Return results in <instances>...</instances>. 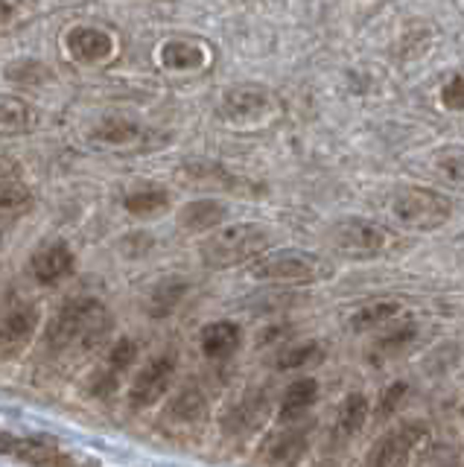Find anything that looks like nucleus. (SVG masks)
<instances>
[{
	"mask_svg": "<svg viewBox=\"0 0 464 467\" xmlns=\"http://www.w3.org/2000/svg\"><path fill=\"white\" fill-rule=\"evenodd\" d=\"M111 330V313L97 298H74L65 304L47 325V345L56 354L67 350H91Z\"/></svg>",
	"mask_w": 464,
	"mask_h": 467,
	"instance_id": "f257e3e1",
	"label": "nucleus"
},
{
	"mask_svg": "<svg viewBox=\"0 0 464 467\" xmlns=\"http://www.w3.org/2000/svg\"><path fill=\"white\" fill-rule=\"evenodd\" d=\"M269 245H272L269 228L254 225V223H240V225L213 231L211 237L199 245V254L208 269H231L257 254H263Z\"/></svg>",
	"mask_w": 464,
	"mask_h": 467,
	"instance_id": "f03ea898",
	"label": "nucleus"
},
{
	"mask_svg": "<svg viewBox=\"0 0 464 467\" xmlns=\"http://www.w3.org/2000/svg\"><path fill=\"white\" fill-rule=\"evenodd\" d=\"M449 213H453L449 199L435 193L429 187H403L400 193L391 199V216L409 231L441 228L449 219Z\"/></svg>",
	"mask_w": 464,
	"mask_h": 467,
	"instance_id": "7ed1b4c3",
	"label": "nucleus"
},
{
	"mask_svg": "<svg viewBox=\"0 0 464 467\" xmlns=\"http://www.w3.org/2000/svg\"><path fill=\"white\" fill-rule=\"evenodd\" d=\"M252 275L254 281H266V284H315L330 275V266L315 254L281 252V254L260 257Z\"/></svg>",
	"mask_w": 464,
	"mask_h": 467,
	"instance_id": "20e7f679",
	"label": "nucleus"
},
{
	"mask_svg": "<svg viewBox=\"0 0 464 467\" xmlns=\"http://www.w3.org/2000/svg\"><path fill=\"white\" fill-rule=\"evenodd\" d=\"M330 240L347 257H376L388 245V231L371 219L351 216L330 228Z\"/></svg>",
	"mask_w": 464,
	"mask_h": 467,
	"instance_id": "39448f33",
	"label": "nucleus"
},
{
	"mask_svg": "<svg viewBox=\"0 0 464 467\" xmlns=\"http://www.w3.org/2000/svg\"><path fill=\"white\" fill-rule=\"evenodd\" d=\"M172 377H176V357H170V354L152 357L138 371L132 389H129V403H132V409H147L161 400L172 386Z\"/></svg>",
	"mask_w": 464,
	"mask_h": 467,
	"instance_id": "423d86ee",
	"label": "nucleus"
},
{
	"mask_svg": "<svg viewBox=\"0 0 464 467\" xmlns=\"http://www.w3.org/2000/svg\"><path fill=\"white\" fill-rule=\"evenodd\" d=\"M427 438L420 423H403V427L386 432L366 459V467H403L415 452V447Z\"/></svg>",
	"mask_w": 464,
	"mask_h": 467,
	"instance_id": "0eeeda50",
	"label": "nucleus"
},
{
	"mask_svg": "<svg viewBox=\"0 0 464 467\" xmlns=\"http://www.w3.org/2000/svg\"><path fill=\"white\" fill-rule=\"evenodd\" d=\"M164 423L176 435H196L208 423V400L199 389H181L164 409Z\"/></svg>",
	"mask_w": 464,
	"mask_h": 467,
	"instance_id": "6e6552de",
	"label": "nucleus"
},
{
	"mask_svg": "<svg viewBox=\"0 0 464 467\" xmlns=\"http://www.w3.org/2000/svg\"><path fill=\"white\" fill-rule=\"evenodd\" d=\"M272 109V97L263 88H231L222 99V114L231 123H254Z\"/></svg>",
	"mask_w": 464,
	"mask_h": 467,
	"instance_id": "1a4fd4ad",
	"label": "nucleus"
},
{
	"mask_svg": "<svg viewBox=\"0 0 464 467\" xmlns=\"http://www.w3.org/2000/svg\"><path fill=\"white\" fill-rule=\"evenodd\" d=\"M67 50L77 62L97 65L114 53V38L99 26H77L67 33Z\"/></svg>",
	"mask_w": 464,
	"mask_h": 467,
	"instance_id": "9d476101",
	"label": "nucleus"
},
{
	"mask_svg": "<svg viewBox=\"0 0 464 467\" xmlns=\"http://www.w3.org/2000/svg\"><path fill=\"white\" fill-rule=\"evenodd\" d=\"M38 327V310L33 304H15L12 310L0 316V348L18 350L33 339Z\"/></svg>",
	"mask_w": 464,
	"mask_h": 467,
	"instance_id": "9b49d317",
	"label": "nucleus"
},
{
	"mask_svg": "<svg viewBox=\"0 0 464 467\" xmlns=\"http://www.w3.org/2000/svg\"><path fill=\"white\" fill-rule=\"evenodd\" d=\"M74 269V252L67 243H53L33 257V275L38 284H59Z\"/></svg>",
	"mask_w": 464,
	"mask_h": 467,
	"instance_id": "f8f14e48",
	"label": "nucleus"
},
{
	"mask_svg": "<svg viewBox=\"0 0 464 467\" xmlns=\"http://www.w3.org/2000/svg\"><path fill=\"white\" fill-rule=\"evenodd\" d=\"M242 342V330L234 321H213L201 330V354L208 359H228L237 354Z\"/></svg>",
	"mask_w": 464,
	"mask_h": 467,
	"instance_id": "ddd939ff",
	"label": "nucleus"
},
{
	"mask_svg": "<svg viewBox=\"0 0 464 467\" xmlns=\"http://www.w3.org/2000/svg\"><path fill=\"white\" fill-rule=\"evenodd\" d=\"M318 400V383L313 377H301L295 383H289L281 400V420L284 423H295L301 415H307V409Z\"/></svg>",
	"mask_w": 464,
	"mask_h": 467,
	"instance_id": "4468645a",
	"label": "nucleus"
},
{
	"mask_svg": "<svg viewBox=\"0 0 464 467\" xmlns=\"http://www.w3.org/2000/svg\"><path fill=\"white\" fill-rule=\"evenodd\" d=\"M304 450H307V435H304V430H284L269 438L266 462L272 467H293L304 456Z\"/></svg>",
	"mask_w": 464,
	"mask_h": 467,
	"instance_id": "2eb2a0df",
	"label": "nucleus"
},
{
	"mask_svg": "<svg viewBox=\"0 0 464 467\" xmlns=\"http://www.w3.org/2000/svg\"><path fill=\"white\" fill-rule=\"evenodd\" d=\"M0 450L12 452V456H18L30 464H38V467H50V464H59L62 456L59 450H56L50 441H41V438H0Z\"/></svg>",
	"mask_w": 464,
	"mask_h": 467,
	"instance_id": "dca6fc26",
	"label": "nucleus"
},
{
	"mask_svg": "<svg viewBox=\"0 0 464 467\" xmlns=\"http://www.w3.org/2000/svg\"><path fill=\"white\" fill-rule=\"evenodd\" d=\"M228 216V208L222 202H213V199H199L184 204V211L179 213V223L187 231H213L216 225L222 223Z\"/></svg>",
	"mask_w": 464,
	"mask_h": 467,
	"instance_id": "f3484780",
	"label": "nucleus"
},
{
	"mask_svg": "<svg viewBox=\"0 0 464 467\" xmlns=\"http://www.w3.org/2000/svg\"><path fill=\"white\" fill-rule=\"evenodd\" d=\"M161 62L170 70H199L208 65V50L196 41H167L161 47Z\"/></svg>",
	"mask_w": 464,
	"mask_h": 467,
	"instance_id": "a211bd4d",
	"label": "nucleus"
},
{
	"mask_svg": "<svg viewBox=\"0 0 464 467\" xmlns=\"http://www.w3.org/2000/svg\"><path fill=\"white\" fill-rule=\"evenodd\" d=\"M368 420V398L366 394H347V398L342 400L339 412H336V432L339 438H354L362 432V427H366Z\"/></svg>",
	"mask_w": 464,
	"mask_h": 467,
	"instance_id": "6ab92c4d",
	"label": "nucleus"
},
{
	"mask_svg": "<svg viewBox=\"0 0 464 467\" xmlns=\"http://www.w3.org/2000/svg\"><path fill=\"white\" fill-rule=\"evenodd\" d=\"M432 167L441 179L464 190V146H444L432 155Z\"/></svg>",
	"mask_w": 464,
	"mask_h": 467,
	"instance_id": "aec40b11",
	"label": "nucleus"
},
{
	"mask_svg": "<svg viewBox=\"0 0 464 467\" xmlns=\"http://www.w3.org/2000/svg\"><path fill=\"white\" fill-rule=\"evenodd\" d=\"M395 316H400V304L397 301H374V304L359 306V310L351 316V327L354 330L380 327V325H388Z\"/></svg>",
	"mask_w": 464,
	"mask_h": 467,
	"instance_id": "412c9836",
	"label": "nucleus"
},
{
	"mask_svg": "<svg viewBox=\"0 0 464 467\" xmlns=\"http://www.w3.org/2000/svg\"><path fill=\"white\" fill-rule=\"evenodd\" d=\"M184 292H187V284L176 281V277H170V281H164L161 286H155V292L150 296V316H155V318L170 316L179 306V301L184 298Z\"/></svg>",
	"mask_w": 464,
	"mask_h": 467,
	"instance_id": "4be33fe9",
	"label": "nucleus"
},
{
	"mask_svg": "<svg viewBox=\"0 0 464 467\" xmlns=\"http://www.w3.org/2000/svg\"><path fill=\"white\" fill-rule=\"evenodd\" d=\"M33 126V109L21 99L0 97V131H26Z\"/></svg>",
	"mask_w": 464,
	"mask_h": 467,
	"instance_id": "5701e85b",
	"label": "nucleus"
},
{
	"mask_svg": "<svg viewBox=\"0 0 464 467\" xmlns=\"http://www.w3.org/2000/svg\"><path fill=\"white\" fill-rule=\"evenodd\" d=\"M167 204H170L167 190H140V193H132L126 199V211L135 216H158L167 211Z\"/></svg>",
	"mask_w": 464,
	"mask_h": 467,
	"instance_id": "b1692460",
	"label": "nucleus"
},
{
	"mask_svg": "<svg viewBox=\"0 0 464 467\" xmlns=\"http://www.w3.org/2000/svg\"><path fill=\"white\" fill-rule=\"evenodd\" d=\"M30 208H33V196H30V190H26V184L12 182L0 190V216L4 219H15Z\"/></svg>",
	"mask_w": 464,
	"mask_h": 467,
	"instance_id": "393cba45",
	"label": "nucleus"
},
{
	"mask_svg": "<svg viewBox=\"0 0 464 467\" xmlns=\"http://www.w3.org/2000/svg\"><path fill=\"white\" fill-rule=\"evenodd\" d=\"M263 415H266V400H249L228 415L225 427H228V432H252L257 423L263 420Z\"/></svg>",
	"mask_w": 464,
	"mask_h": 467,
	"instance_id": "a878e982",
	"label": "nucleus"
},
{
	"mask_svg": "<svg viewBox=\"0 0 464 467\" xmlns=\"http://www.w3.org/2000/svg\"><path fill=\"white\" fill-rule=\"evenodd\" d=\"M138 135H140V129L135 123H129V120H106L94 131V138L99 143H111V146L132 143V140H138Z\"/></svg>",
	"mask_w": 464,
	"mask_h": 467,
	"instance_id": "bb28decb",
	"label": "nucleus"
},
{
	"mask_svg": "<svg viewBox=\"0 0 464 467\" xmlns=\"http://www.w3.org/2000/svg\"><path fill=\"white\" fill-rule=\"evenodd\" d=\"M318 357H322V345H318V342H307V345H298V348H286L284 354L278 357V368L281 371L304 368V365H310Z\"/></svg>",
	"mask_w": 464,
	"mask_h": 467,
	"instance_id": "cd10ccee",
	"label": "nucleus"
},
{
	"mask_svg": "<svg viewBox=\"0 0 464 467\" xmlns=\"http://www.w3.org/2000/svg\"><path fill=\"white\" fill-rule=\"evenodd\" d=\"M135 359H138V345L132 339H120L108 354V368H111V374L126 371Z\"/></svg>",
	"mask_w": 464,
	"mask_h": 467,
	"instance_id": "c85d7f7f",
	"label": "nucleus"
},
{
	"mask_svg": "<svg viewBox=\"0 0 464 467\" xmlns=\"http://www.w3.org/2000/svg\"><path fill=\"white\" fill-rule=\"evenodd\" d=\"M420 467H459V452L447 444L429 447L424 456H420Z\"/></svg>",
	"mask_w": 464,
	"mask_h": 467,
	"instance_id": "c756f323",
	"label": "nucleus"
},
{
	"mask_svg": "<svg viewBox=\"0 0 464 467\" xmlns=\"http://www.w3.org/2000/svg\"><path fill=\"white\" fill-rule=\"evenodd\" d=\"M441 102L449 111H464V73H456V77L444 85Z\"/></svg>",
	"mask_w": 464,
	"mask_h": 467,
	"instance_id": "7c9ffc66",
	"label": "nucleus"
},
{
	"mask_svg": "<svg viewBox=\"0 0 464 467\" xmlns=\"http://www.w3.org/2000/svg\"><path fill=\"white\" fill-rule=\"evenodd\" d=\"M406 383H391L386 391H383V400H380V406H376V415L380 418H388V415H395V409L403 403V394H406Z\"/></svg>",
	"mask_w": 464,
	"mask_h": 467,
	"instance_id": "2f4dec72",
	"label": "nucleus"
},
{
	"mask_svg": "<svg viewBox=\"0 0 464 467\" xmlns=\"http://www.w3.org/2000/svg\"><path fill=\"white\" fill-rule=\"evenodd\" d=\"M409 339H415V327H412V325H406L403 330H395V333L383 336V339H380V348H383V350H397V348H403Z\"/></svg>",
	"mask_w": 464,
	"mask_h": 467,
	"instance_id": "473e14b6",
	"label": "nucleus"
},
{
	"mask_svg": "<svg viewBox=\"0 0 464 467\" xmlns=\"http://www.w3.org/2000/svg\"><path fill=\"white\" fill-rule=\"evenodd\" d=\"M21 12L18 4H9V0H0V24H9L15 15Z\"/></svg>",
	"mask_w": 464,
	"mask_h": 467,
	"instance_id": "72a5a7b5",
	"label": "nucleus"
},
{
	"mask_svg": "<svg viewBox=\"0 0 464 467\" xmlns=\"http://www.w3.org/2000/svg\"><path fill=\"white\" fill-rule=\"evenodd\" d=\"M12 182H18V179H15V172H12L9 164H4V161H0V190H4L6 184H12Z\"/></svg>",
	"mask_w": 464,
	"mask_h": 467,
	"instance_id": "f704fd0d",
	"label": "nucleus"
}]
</instances>
